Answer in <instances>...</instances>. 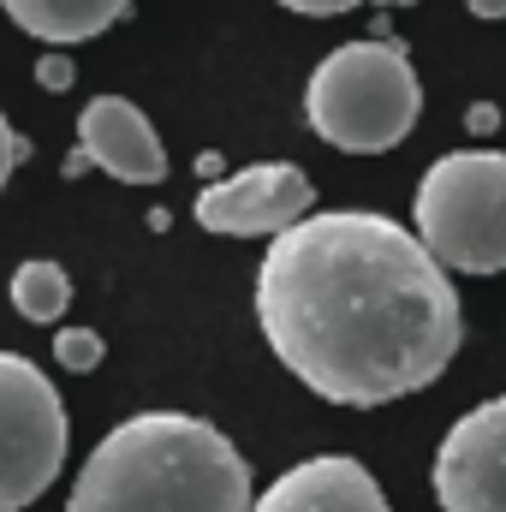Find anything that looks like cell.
Segmentation results:
<instances>
[{
	"mask_svg": "<svg viewBox=\"0 0 506 512\" xmlns=\"http://www.w3.org/2000/svg\"><path fill=\"white\" fill-rule=\"evenodd\" d=\"M268 352L334 405H387L447 376L465 346L453 274L381 209H310L256 268Z\"/></svg>",
	"mask_w": 506,
	"mask_h": 512,
	"instance_id": "cell-1",
	"label": "cell"
},
{
	"mask_svg": "<svg viewBox=\"0 0 506 512\" xmlns=\"http://www.w3.org/2000/svg\"><path fill=\"white\" fill-rule=\"evenodd\" d=\"M251 501V465L209 417L137 411L90 447L66 512H251Z\"/></svg>",
	"mask_w": 506,
	"mask_h": 512,
	"instance_id": "cell-2",
	"label": "cell"
},
{
	"mask_svg": "<svg viewBox=\"0 0 506 512\" xmlns=\"http://www.w3.org/2000/svg\"><path fill=\"white\" fill-rule=\"evenodd\" d=\"M304 120L346 155H387L423 120V84L393 36L340 42L304 84Z\"/></svg>",
	"mask_w": 506,
	"mask_h": 512,
	"instance_id": "cell-3",
	"label": "cell"
},
{
	"mask_svg": "<svg viewBox=\"0 0 506 512\" xmlns=\"http://www.w3.org/2000/svg\"><path fill=\"white\" fill-rule=\"evenodd\" d=\"M411 233L447 274H501L506 268V149H447L429 161Z\"/></svg>",
	"mask_w": 506,
	"mask_h": 512,
	"instance_id": "cell-4",
	"label": "cell"
},
{
	"mask_svg": "<svg viewBox=\"0 0 506 512\" xmlns=\"http://www.w3.org/2000/svg\"><path fill=\"white\" fill-rule=\"evenodd\" d=\"M66 465V405L30 358L0 352V512L30 507Z\"/></svg>",
	"mask_w": 506,
	"mask_h": 512,
	"instance_id": "cell-5",
	"label": "cell"
},
{
	"mask_svg": "<svg viewBox=\"0 0 506 512\" xmlns=\"http://www.w3.org/2000/svg\"><path fill=\"white\" fill-rule=\"evenodd\" d=\"M310 209H316V185L304 179V167H292V161H256V167H239V173L203 185L197 227L221 233V239H280Z\"/></svg>",
	"mask_w": 506,
	"mask_h": 512,
	"instance_id": "cell-6",
	"label": "cell"
},
{
	"mask_svg": "<svg viewBox=\"0 0 506 512\" xmlns=\"http://www.w3.org/2000/svg\"><path fill=\"white\" fill-rule=\"evenodd\" d=\"M441 512H506V393L471 405L435 447Z\"/></svg>",
	"mask_w": 506,
	"mask_h": 512,
	"instance_id": "cell-7",
	"label": "cell"
},
{
	"mask_svg": "<svg viewBox=\"0 0 506 512\" xmlns=\"http://www.w3.org/2000/svg\"><path fill=\"white\" fill-rule=\"evenodd\" d=\"M78 149L90 167H102L120 185H161L167 179V149L149 126V114L126 96H90L78 114Z\"/></svg>",
	"mask_w": 506,
	"mask_h": 512,
	"instance_id": "cell-8",
	"label": "cell"
},
{
	"mask_svg": "<svg viewBox=\"0 0 506 512\" xmlns=\"http://www.w3.org/2000/svg\"><path fill=\"white\" fill-rule=\"evenodd\" d=\"M251 512H387V495L358 459L316 453V459H298L292 471H280L251 501Z\"/></svg>",
	"mask_w": 506,
	"mask_h": 512,
	"instance_id": "cell-9",
	"label": "cell"
},
{
	"mask_svg": "<svg viewBox=\"0 0 506 512\" xmlns=\"http://www.w3.org/2000/svg\"><path fill=\"white\" fill-rule=\"evenodd\" d=\"M0 6H6V18H12L18 30H30V36L66 48V42H90V36H102L108 24H120L131 0H0Z\"/></svg>",
	"mask_w": 506,
	"mask_h": 512,
	"instance_id": "cell-10",
	"label": "cell"
},
{
	"mask_svg": "<svg viewBox=\"0 0 506 512\" xmlns=\"http://www.w3.org/2000/svg\"><path fill=\"white\" fill-rule=\"evenodd\" d=\"M72 304V274L48 256H30L12 268V310L24 322H60V310Z\"/></svg>",
	"mask_w": 506,
	"mask_h": 512,
	"instance_id": "cell-11",
	"label": "cell"
},
{
	"mask_svg": "<svg viewBox=\"0 0 506 512\" xmlns=\"http://www.w3.org/2000/svg\"><path fill=\"white\" fill-rule=\"evenodd\" d=\"M102 352H108V346H102L96 328H60V334H54V358H60V370H78V376H84V370L102 364Z\"/></svg>",
	"mask_w": 506,
	"mask_h": 512,
	"instance_id": "cell-12",
	"label": "cell"
},
{
	"mask_svg": "<svg viewBox=\"0 0 506 512\" xmlns=\"http://www.w3.org/2000/svg\"><path fill=\"white\" fill-rule=\"evenodd\" d=\"M72 78H78V66H72L66 54H42V60H36V84H42V90L60 96V90H72Z\"/></svg>",
	"mask_w": 506,
	"mask_h": 512,
	"instance_id": "cell-13",
	"label": "cell"
},
{
	"mask_svg": "<svg viewBox=\"0 0 506 512\" xmlns=\"http://www.w3.org/2000/svg\"><path fill=\"white\" fill-rule=\"evenodd\" d=\"M18 161H30V137H18V131L6 126V114H0V191H6V179H12Z\"/></svg>",
	"mask_w": 506,
	"mask_h": 512,
	"instance_id": "cell-14",
	"label": "cell"
},
{
	"mask_svg": "<svg viewBox=\"0 0 506 512\" xmlns=\"http://www.w3.org/2000/svg\"><path fill=\"white\" fill-rule=\"evenodd\" d=\"M274 6L304 12V18H340V12H352V6H364V0H274Z\"/></svg>",
	"mask_w": 506,
	"mask_h": 512,
	"instance_id": "cell-15",
	"label": "cell"
},
{
	"mask_svg": "<svg viewBox=\"0 0 506 512\" xmlns=\"http://www.w3.org/2000/svg\"><path fill=\"white\" fill-rule=\"evenodd\" d=\"M465 126L477 131V137H489V131L501 126V108H495V102H471V114H465Z\"/></svg>",
	"mask_w": 506,
	"mask_h": 512,
	"instance_id": "cell-16",
	"label": "cell"
},
{
	"mask_svg": "<svg viewBox=\"0 0 506 512\" xmlns=\"http://www.w3.org/2000/svg\"><path fill=\"white\" fill-rule=\"evenodd\" d=\"M197 173H203L209 185H215V179H227V155H221V149H203V155H197Z\"/></svg>",
	"mask_w": 506,
	"mask_h": 512,
	"instance_id": "cell-17",
	"label": "cell"
},
{
	"mask_svg": "<svg viewBox=\"0 0 506 512\" xmlns=\"http://www.w3.org/2000/svg\"><path fill=\"white\" fill-rule=\"evenodd\" d=\"M465 6H471V18H489V24L506 18V0H465Z\"/></svg>",
	"mask_w": 506,
	"mask_h": 512,
	"instance_id": "cell-18",
	"label": "cell"
},
{
	"mask_svg": "<svg viewBox=\"0 0 506 512\" xmlns=\"http://www.w3.org/2000/svg\"><path fill=\"white\" fill-rule=\"evenodd\" d=\"M60 173H66V179H78V173H90V155H84V149H72V155L60 161Z\"/></svg>",
	"mask_w": 506,
	"mask_h": 512,
	"instance_id": "cell-19",
	"label": "cell"
},
{
	"mask_svg": "<svg viewBox=\"0 0 506 512\" xmlns=\"http://www.w3.org/2000/svg\"><path fill=\"white\" fill-rule=\"evenodd\" d=\"M387 6H417V0H387Z\"/></svg>",
	"mask_w": 506,
	"mask_h": 512,
	"instance_id": "cell-20",
	"label": "cell"
}]
</instances>
